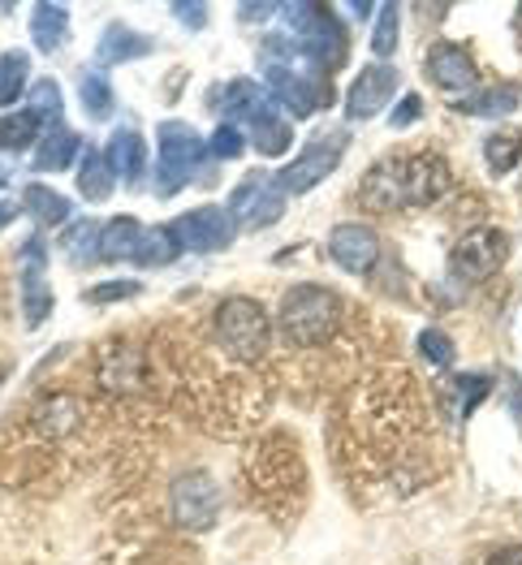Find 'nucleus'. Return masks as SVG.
I'll use <instances>...</instances> for the list:
<instances>
[{
    "instance_id": "ddd939ff",
    "label": "nucleus",
    "mask_w": 522,
    "mask_h": 565,
    "mask_svg": "<svg viewBox=\"0 0 522 565\" xmlns=\"http://www.w3.org/2000/svg\"><path fill=\"white\" fill-rule=\"evenodd\" d=\"M47 311H52V289H47L44 277V242L31 237L22 246V316H26L31 329H40Z\"/></svg>"
},
{
    "instance_id": "a18cd8bd",
    "label": "nucleus",
    "mask_w": 522,
    "mask_h": 565,
    "mask_svg": "<svg viewBox=\"0 0 522 565\" xmlns=\"http://www.w3.org/2000/svg\"><path fill=\"white\" fill-rule=\"evenodd\" d=\"M13 216H18V207H13V203H0V230H4Z\"/></svg>"
},
{
    "instance_id": "4be33fe9",
    "label": "nucleus",
    "mask_w": 522,
    "mask_h": 565,
    "mask_svg": "<svg viewBox=\"0 0 522 565\" xmlns=\"http://www.w3.org/2000/svg\"><path fill=\"white\" fill-rule=\"evenodd\" d=\"M104 156H108V164H113V173L121 178V182H139L142 178V164H147V151H142V139L135 130H117L108 147H104Z\"/></svg>"
},
{
    "instance_id": "9d476101",
    "label": "nucleus",
    "mask_w": 522,
    "mask_h": 565,
    "mask_svg": "<svg viewBox=\"0 0 522 565\" xmlns=\"http://www.w3.org/2000/svg\"><path fill=\"white\" fill-rule=\"evenodd\" d=\"M341 151H345V135H337V139H320V142H307L302 147V156L277 173V186L285 194H307V190H316L324 178H329L332 169L341 164Z\"/></svg>"
},
{
    "instance_id": "c03bdc74",
    "label": "nucleus",
    "mask_w": 522,
    "mask_h": 565,
    "mask_svg": "<svg viewBox=\"0 0 522 565\" xmlns=\"http://www.w3.org/2000/svg\"><path fill=\"white\" fill-rule=\"evenodd\" d=\"M277 4H237V18H273Z\"/></svg>"
},
{
    "instance_id": "b1692460",
    "label": "nucleus",
    "mask_w": 522,
    "mask_h": 565,
    "mask_svg": "<svg viewBox=\"0 0 522 565\" xmlns=\"http://www.w3.org/2000/svg\"><path fill=\"white\" fill-rule=\"evenodd\" d=\"M264 95L268 92H259L251 78H234V83H225L221 92L212 95V108H216V113H225V117H230V126H234V121H246V113H251Z\"/></svg>"
},
{
    "instance_id": "e433bc0d",
    "label": "nucleus",
    "mask_w": 522,
    "mask_h": 565,
    "mask_svg": "<svg viewBox=\"0 0 522 565\" xmlns=\"http://www.w3.org/2000/svg\"><path fill=\"white\" fill-rule=\"evenodd\" d=\"M488 388H492V376H454V402H458V411L462 415L475 411L488 397Z\"/></svg>"
},
{
    "instance_id": "a878e982",
    "label": "nucleus",
    "mask_w": 522,
    "mask_h": 565,
    "mask_svg": "<svg viewBox=\"0 0 522 565\" xmlns=\"http://www.w3.org/2000/svg\"><path fill=\"white\" fill-rule=\"evenodd\" d=\"M113 186H117V173H113L108 156L92 147V151H87V160H83V169H78V190H83V199L99 203V199H108V194H113Z\"/></svg>"
},
{
    "instance_id": "2eb2a0df",
    "label": "nucleus",
    "mask_w": 522,
    "mask_h": 565,
    "mask_svg": "<svg viewBox=\"0 0 522 565\" xmlns=\"http://www.w3.org/2000/svg\"><path fill=\"white\" fill-rule=\"evenodd\" d=\"M31 427H35V436H44V440H65V436H74L78 427H83V406H78V397H70V393H47L35 402V411H31Z\"/></svg>"
},
{
    "instance_id": "aec40b11",
    "label": "nucleus",
    "mask_w": 522,
    "mask_h": 565,
    "mask_svg": "<svg viewBox=\"0 0 522 565\" xmlns=\"http://www.w3.org/2000/svg\"><path fill=\"white\" fill-rule=\"evenodd\" d=\"M142 237H147V230H142L135 216H117V221H108V225H104V237H99V259H108V264L139 259Z\"/></svg>"
},
{
    "instance_id": "1a4fd4ad",
    "label": "nucleus",
    "mask_w": 522,
    "mask_h": 565,
    "mask_svg": "<svg viewBox=\"0 0 522 565\" xmlns=\"http://www.w3.org/2000/svg\"><path fill=\"white\" fill-rule=\"evenodd\" d=\"M505 255H510V237L501 234V230H492V225H483V230H471V234L454 246L449 268H454L458 281L479 285V281H488V277L501 273Z\"/></svg>"
},
{
    "instance_id": "37998d69",
    "label": "nucleus",
    "mask_w": 522,
    "mask_h": 565,
    "mask_svg": "<svg viewBox=\"0 0 522 565\" xmlns=\"http://www.w3.org/2000/svg\"><path fill=\"white\" fill-rule=\"evenodd\" d=\"M488 565H522V544H514V548H497V553L488 557Z\"/></svg>"
},
{
    "instance_id": "c756f323",
    "label": "nucleus",
    "mask_w": 522,
    "mask_h": 565,
    "mask_svg": "<svg viewBox=\"0 0 522 565\" xmlns=\"http://www.w3.org/2000/svg\"><path fill=\"white\" fill-rule=\"evenodd\" d=\"M483 160L492 173H510L522 160V130H497L483 142Z\"/></svg>"
},
{
    "instance_id": "f257e3e1",
    "label": "nucleus",
    "mask_w": 522,
    "mask_h": 565,
    "mask_svg": "<svg viewBox=\"0 0 522 565\" xmlns=\"http://www.w3.org/2000/svg\"><path fill=\"white\" fill-rule=\"evenodd\" d=\"M449 190V169L440 156H388L376 169H367L359 203L367 212H406V207H427Z\"/></svg>"
},
{
    "instance_id": "412c9836",
    "label": "nucleus",
    "mask_w": 522,
    "mask_h": 565,
    "mask_svg": "<svg viewBox=\"0 0 522 565\" xmlns=\"http://www.w3.org/2000/svg\"><path fill=\"white\" fill-rule=\"evenodd\" d=\"M31 35H35V47L40 52H61L70 44V13L61 4H35L31 9Z\"/></svg>"
},
{
    "instance_id": "0eeeda50",
    "label": "nucleus",
    "mask_w": 522,
    "mask_h": 565,
    "mask_svg": "<svg viewBox=\"0 0 522 565\" xmlns=\"http://www.w3.org/2000/svg\"><path fill=\"white\" fill-rule=\"evenodd\" d=\"M221 505H225V497L207 471H182L169 483V519L190 535L212 531L221 519Z\"/></svg>"
},
{
    "instance_id": "473e14b6",
    "label": "nucleus",
    "mask_w": 522,
    "mask_h": 565,
    "mask_svg": "<svg viewBox=\"0 0 522 565\" xmlns=\"http://www.w3.org/2000/svg\"><path fill=\"white\" fill-rule=\"evenodd\" d=\"M26 92V52H4L0 56V108H9Z\"/></svg>"
},
{
    "instance_id": "58836bf2",
    "label": "nucleus",
    "mask_w": 522,
    "mask_h": 565,
    "mask_svg": "<svg viewBox=\"0 0 522 565\" xmlns=\"http://www.w3.org/2000/svg\"><path fill=\"white\" fill-rule=\"evenodd\" d=\"M207 151H212L216 160H237V156H242V130L230 126V121L216 126V135L207 139Z\"/></svg>"
},
{
    "instance_id": "a211bd4d",
    "label": "nucleus",
    "mask_w": 522,
    "mask_h": 565,
    "mask_svg": "<svg viewBox=\"0 0 522 565\" xmlns=\"http://www.w3.org/2000/svg\"><path fill=\"white\" fill-rule=\"evenodd\" d=\"M246 130H251V142H255L264 156H285L289 142H294V130L285 126V117L277 113L273 95H264V99L246 113Z\"/></svg>"
},
{
    "instance_id": "39448f33",
    "label": "nucleus",
    "mask_w": 522,
    "mask_h": 565,
    "mask_svg": "<svg viewBox=\"0 0 522 565\" xmlns=\"http://www.w3.org/2000/svg\"><path fill=\"white\" fill-rule=\"evenodd\" d=\"M337 324H341V302H337L332 289H324V285H294L285 294L281 332L294 345H302V350L324 345V341H332Z\"/></svg>"
},
{
    "instance_id": "9b49d317",
    "label": "nucleus",
    "mask_w": 522,
    "mask_h": 565,
    "mask_svg": "<svg viewBox=\"0 0 522 565\" xmlns=\"http://www.w3.org/2000/svg\"><path fill=\"white\" fill-rule=\"evenodd\" d=\"M169 234L178 237V246H182V250H199V255H207V250L230 246V237H234V221H230V212H221V207H199V212L178 216V221L169 225Z\"/></svg>"
},
{
    "instance_id": "cd10ccee",
    "label": "nucleus",
    "mask_w": 522,
    "mask_h": 565,
    "mask_svg": "<svg viewBox=\"0 0 522 565\" xmlns=\"http://www.w3.org/2000/svg\"><path fill=\"white\" fill-rule=\"evenodd\" d=\"M22 207L44 225V230H52V225H65L70 221V199H61L56 190L47 186H26L22 190Z\"/></svg>"
},
{
    "instance_id": "f704fd0d",
    "label": "nucleus",
    "mask_w": 522,
    "mask_h": 565,
    "mask_svg": "<svg viewBox=\"0 0 522 565\" xmlns=\"http://www.w3.org/2000/svg\"><path fill=\"white\" fill-rule=\"evenodd\" d=\"M78 95H83V108L92 117H108L113 113V92H108V83L99 74H92V70L78 74Z\"/></svg>"
},
{
    "instance_id": "f03ea898",
    "label": "nucleus",
    "mask_w": 522,
    "mask_h": 565,
    "mask_svg": "<svg viewBox=\"0 0 522 565\" xmlns=\"http://www.w3.org/2000/svg\"><path fill=\"white\" fill-rule=\"evenodd\" d=\"M246 479L255 488V497L264 505H294L302 497V483H307V467H302V454L298 445L289 440V431H273L264 436L251 458H246Z\"/></svg>"
},
{
    "instance_id": "bb28decb",
    "label": "nucleus",
    "mask_w": 522,
    "mask_h": 565,
    "mask_svg": "<svg viewBox=\"0 0 522 565\" xmlns=\"http://www.w3.org/2000/svg\"><path fill=\"white\" fill-rule=\"evenodd\" d=\"M514 108H519V87H514V83L458 99V113H475V117H510Z\"/></svg>"
},
{
    "instance_id": "f3484780",
    "label": "nucleus",
    "mask_w": 522,
    "mask_h": 565,
    "mask_svg": "<svg viewBox=\"0 0 522 565\" xmlns=\"http://www.w3.org/2000/svg\"><path fill=\"white\" fill-rule=\"evenodd\" d=\"M329 250L332 259L345 268V273H367L372 264H376V234L367 230V225H341V230H332L329 237Z\"/></svg>"
},
{
    "instance_id": "20e7f679",
    "label": "nucleus",
    "mask_w": 522,
    "mask_h": 565,
    "mask_svg": "<svg viewBox=\"0 0 522 565\" xmlns=\"http://www.w3.org/2000/svg\"><path fill=\"white\" fill-rule=\"evenodd\" d=\"M212 337L221 341V350L237 363H259L273 345V324L268 311L255 298H225L212 316Z\"/></svg>"
},
{
    "instance_id": "4c0bfd02",
    "label": "nucleus",
    "mask_w": 522,
    "mask_h": 565,
    "mask_svg": "<svg viewBox=\"0 0 522 565\" xmlns=\"http://www.w3.org/2000/svg\"><path fill=\"white\" fill-rule=\"evenodd\" d=\"M419 354H424L427 363H436V367H454V341L445 332L436 329L419 332Z\"/></svg>"
},
{
    "instance_id": "5701e85b",
    "label": "nucleus",
    "mask_w": 522,
    "mask_h": 565,
    "mask_svg": "<svg viewBox=\"0 0 522 565\" xmlns=\"http://www.w3.org/2000/svg\"><path fill=\"white\" fill-rule=\"evenodd\" d=\"M78 135L74 130H47L44 139H40V147H35V169L40 173H61L65 164H74V156H78Z\"/></svg>"
},
{
    "instance_id": "7c9ffc66",
    "label": "nucleus",
    "mask_w": 522,
    "mask_h": 565,
    "mask_svg": "<svg viewBox=\"0 0 522 565\" xmlns=\"http://www.w3.org/2000/svg\"><path fill=\"white\" fill-rule=\"evenodd\" d=\"M273 182H277V178H268V173H251V178L234 190V199H230V221H234V225H251V216H255L259 199L268 194Z\"/></svg>"
},
{
    "instance_id": "6ab92c4d",
    "label": "nucleus",
    "mask_w": 522,
    "mask_h": 565,
    "mask_svg": "<svg viewBox=\"0 0 522 565\" xmlns=\"http://www.w3.org/2000/svg\"><path fill=\"white\" fill-rule=\"evenodd\" d=\"M151 40L142 31H130L126 22H108L104 26V40H99V65H121V61H139L151 56Z\"/></svg>"
},
{
    "instance_id": "f8f14e48",
    "label": "nucleus",
    "mask_w": 522,
    "mask_h": 565,
    "mask_svg": "<svg viewBox=\"0 0 522 565\" xmlns=\"http://www.w3.org/2000/svg\"><path fill=\"white\" fill-rule=\"evenodd\" d=\"M397 70L393 65H384V61H376V65H367L359 78H354V87L345 92V113L354 117V121H367V117H376L380 108L393 99V92H397Z\"/></svg>"
},
{
    "instance_id": "79ce46f5",
    "label": "nucleus",
    "mask_w": 522,
    "mask_h": 565,
    "mask_svg": "<svg viewBox=\"0 0 522 565\" xmlns=\"http://www.w3.org/2000/svg\"><path fill=\"white\" fill-rule=\"evenodd\" d=\"M173 13H178V18H187L190 31H203V26H207V4H187V0H178V4H173Z\"/></svg>"
},
{
    "instance_id": "c85d7f7f",
    "label": "nucleus",
    "mask_w": 522,
    "mask_h": 565,
    "mask_svg": "<svg viewBox=\"0 0 522 565\" xmlns=\"http://www.w3.org/2000/svg\"><path fill=\"white\" fill-rule=\"evenodd\" d=\"M99 237H104V230H99L95 221H78V225L65 230L61 250L70 255L74 268H87V264H95V255H99Z\"/></svg>"
},
{
    "instance_id": "72a5a7b5",
    "label": "nucleus",
    "mask_w": 522,
    "mask_h": 565,
    "mask_svg": "<svg viewBox=\"0 0 522 565\" xmlns=\"http://www.w3.org/2000/svg\"><path fill=\"white\" fill-rule=\"evenodd\" d=\"M402 4H380L376 9V31H372V52L376 56H393L397 52V31H402Z\"/></svg>"
},
{
    "instance_id": "dca6fc26",
    "label": "nucleus",
    "mask_w": 522,
    "mask_h": 565,
    "mask_svg": "<svg viewBox=\"0 0 522 565\" xmlns=\"http://www.w3.org/2000/svg\"><path fill=\"white\" fill-rule=\"evenodd\" d=\"M95 376H99V384L108 393H135L142 384V376H147V367H142V354L135 345H104Z\"/></svg>"
},
{
    "instance_id": "4468645a",
    "label": "nucleus",
    "mask_w": 522,
    "mask_h": 565,
    "mask_svg": "<svg viewBox=\"0 0 522 565\" xmlns=\"http://www.w3.org/2000/svg\"><path fill=\"white\" fill-rule=\"evenodd\" d=\"M427 78L440 83L445 92L467 95V92H475V83H479V70H475V61L467 56V47L432 44L427 47Z\"/></svg>"
},
{
    "instance_id": "49530a36",
    "label": "nucleus",
    "mask_w": 522,
    "mask_h": 565,
    "mask_svg": "<svg viewBox=\"0 0 522 565\" xmlns=\"http://www.w3.org/2000/svg\"><path fill=\"white\" fill-rule=\"evenodd\" d=\"M0 380H4V367H0Z\"/></svg>"
},
{
    "instance_id": "c9c22d12",
    "label": "nucleus",
    "mask_w": 522,
    "mask_h": 565,
    "mask_svg": "<svg viewBox=\"0 0 522 565\" xmlns=\"http://www.w3.org/2000/svg\"><path fill=\"white\" fill-rule=\"evenodd\" d=\"M31 108H35L44 121H52V130H61V92H56V83H52V78H40V83H35V92H31Z\"/></svg>"
},
{
    "instance_id": "393cba45",
    "label": "nucleus",
    "mask_w": 522,
    "mask_h": 565,
    "mask_svg": "<svg viewBox=\"0 0 522 565\" xmlns=\"http://www.w3.org/2000/svg\"><path fill=\"white\" fill-rule=\"evenodd\" d=\"M40 126H44V117L35 108L0 117V151H26L31 142L40 139Z\"/></svg>"
},
{
    "instance_id": "7ed1b4c3",
    "label": "nucleus",
    "mask_w": 522,
    "mask_h": 565,
    "mask_svg": "<svg viewBox=\"0 0 522 565\" xmlns=\"http://www.w3.org/2000/svg\"><path fill=\"white\" fill-rule=\"evenodd\" d=\"M264 83H268V95L281 99L294 117H311L320 104H329V83H324V70H316L298 47L285 44H268L264 56Z\"/></svg>"
},
{
    "instance_id": "6e6552de",
    "label": "nucleus",
    "mask_w": 522,
    "mask_h": 565,
    "mask_svg": "<svg viewBox=\"0 0 522 565\" xmlns=\"http://www.w3.org/2000/svg\"><path fill=\"white\" fill-rule=\"evenodd\" d=\"M207 142L190 130L187 121H164L160 126V164H156V190L169 199L182 186L194 182L199 160H203Z\"/></svg>"
},
{
    "instance_id": "423d86ee",
    "label": "nucleus",
    "mask_w": 522,
    "mask_h": 565,
    "mask_svg": "<svg viewBox=\"0 0 522 565\" xmlns=\"http://www.w3.org/2000/svg\"><path fill=\"white\" fill-rule=\"evenodd\" d=\"M281 13L289 18V35L298 40V52H302L311 65L332 70V65L345 61V31H341V22L332 18L324 4H316V0H307V4H285Z\"/></svg>"
},
{
    "instance_id": "a19ab883",
    "label": "nucleus",
    "mask_w": 522,
    "mask_h": 565,
    "mask_svg": "<svg viewBox=\"0 0 522 565\" xmlns=\"http://www.w3.org/2000/svg\"><path fill=\"white\" fill-rule=\"evenodd\" d=\"M419 113H424V104H419V95H406V99H402V104L393 108V126H397V130H406V126H411V121H415Z\"/></svg>"
},
{
    "instance_id": "ea45409f",
    "label": "nucleus",
    "mask_w": 522,
    "mask_h": 565,
    "mask_svg": "<svg viewBox=\"0 0 522 565\" xmlns=\"http://www.w3.org/2000/svg\"><path fill=\"white\" fill-rule=\"evenodd\" d=\"M142 285L139 281H108L87 289V302H121V298H135Z\"/></svg>"
},
{
    "instance_id": "2f4dec72",
    "label": "nucleus",
    "mask_w": 522,
    "mask_h": 565,
    "mask_svg": "<svg viewBox=\"0 0 522 565\" xmlns=\"http://www.w3.org/2000/svg\"><path fill=\"white\" fill-rule=\"evenodd\" d=\"M178 255H182V246H178V237L169 234V230H147L142 250H139L142 268H164V264H173Z\"/></svg>"
}]
</instances>
